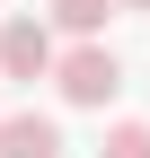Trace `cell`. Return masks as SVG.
Returning a JSON list of instances; mask_svg holds the SVG:
<instances>
[{"instance_id":"obj_6","label":"cell","mask_w":150,"mask_h":158,"mask_svg":"<svg viewBox=\"0 0 150 158\" xmlns=\"http://www.w3.org/2000/svg\"><path fill=\"white\" fill-rule=\"evenodd\" d=\"M115 9H150V0H115Z\"/></svg>"},{"instance_id":"obj_3","label":"cell","mask_w":150,"mask_h":158,"mask_svg":"<svg viewBox=\"0 0 150 158\" xmlns=\"http://www.w3.org/2000/svg\"><path fill=\"white\" fill-rule=\"evenodd\" d=\"M0 158H62V123L53 114H0Z\"/></svg>"},{"instance_id":"obj_4","label":"cell","mask_w":150,"mask_h":158,"mask_svg":"<svg viewBox=\"0 0 150 158\" xmlns=\"http://www.w3.org/2000/svg\"><path fill=\"white\" fill-rule=\"evenodd\" d=\"M115 18V0H53V27L80 35V44H97V27Z\"/></svg>"},{"instance_id":"obj_2","label":"cell","mask_w":150,"mask_h":158,"mask_svg":"<svg viewBox=\"0 0 150 158\" xmlns=\"http://www.w3.org/2000/svg\"><path fill=\"white\" fill-rule=\"evenodd\" d=\"M53 70V27L44 18H9L0 27V79H44Z\"/></svg>"},{"instance_id":"obj_5","label":"cell","mask_w":150,"mask_h":158,"mask_svg":"<svg viewBox=\"0 0 150 158\" xmlns=\"http://www.w3.org/2000/svg\"><path fill=\"white\" fill-rule=\"evenodd\" d=\"M97 158H150V123H115Z\"/></svg>"},{"instance_id":"obj_1","label":"cell","mask_w":150,"mask_h":158,"mask_svg":"<svg viewBox=\"0 0 150 158\" xmlns=\"http://www.w3.org/2000/svg\"><path fill=\"white\" fill-rule=\"evenodd\" d=\"M53 88H62V106H106V97L124 88V62L106 44H71V53H53Z\"/></svg>"}]
</instances>
